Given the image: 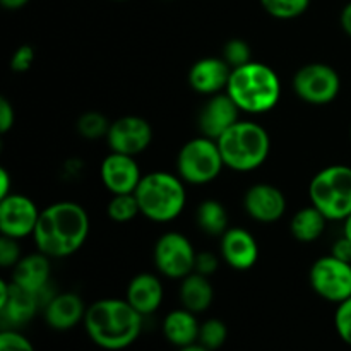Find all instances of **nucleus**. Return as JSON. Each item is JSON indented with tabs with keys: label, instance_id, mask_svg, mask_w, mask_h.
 Here are the masks:
<instances>
[{
	"label": "nucleus",
	"instance_id": "obj_1",
	"mask_svg": "<svg viewBox=\"0 0 351 351\" xmlns=\"http://www.w3.org/2000/svg\"><path fill=\"white\" fill-rule=\"evenodd\" d=\"M89 216L81 204L60 201L41 209L33 240L36 250L50 259H64L77 252L89 235Z\"/></svg>",
	"mask_w": 351,
	"mask_h": 351
},
{
	"label": "nucleus",
	"instance_id": "obj_2",
	"mask_svg": "<svg viewBox=\"0 0 351 351\" xmlns=\"http://www.w3.org/2000/svg\"><path fill=\"white\" fill-rule=\"evenodd\" d=\"M143 319L127 300L101 298L89 305L82 324L96 346L120 351L137 341L143 331Z\"/></svg>",
	"mask_w": 351,
	"mask_h": 351
},
{
	"label": "nucleus",
	"instance_id": "obj_3",
	"mask_svg": "<svg viewBox=\"0 0 351 351\" xmlns=\"http://www.w3.org/2000/svg\"><path fill=\"white\" fill-rule=\"evenodd\" d=\"M226 93L235 101L240 112L249 115H263L271 112L281 98V81L274 69L263 62L232 69Z\"/></svg>",
	"mask_w": 351,
	"mask_h": 351
},
{
	"label": "nucleus",
	"instance_id": "obj_4",
	"mask_svg": "<svg viewBox=\"0 0 351 351\" xmlns=\"http://www.w3.org/2000/svg\"><path fill=\"white\" fill-rule=\"evenodd\" d=\"M141 216L154 223H170L182 215L187 202L184 180L170 171L143 175L136 189Z\"/></svg>",
	"mask_w": 351,
	"mask_h": 351
},
{
	"label": "nucleus",
	"instance_id": "obj_5",
	"mask_svg": "<svg viewBox=\"0 0 351 351\" xmlns=\"http://www.w3.org/2000/svg\"><path fill=\"white\" fill-rule=\"evenodd\" d=\"M216 143L225 167L240 173L261 168L271 153L269 134L252 120H239Z\"/></svg>",
	"mask_w": 351,
	"mask_h": 351
},
{
	"label": "nucleus",
	"instance_id": "obj_6",
	"mask_svg": "<svg viewBox=\"0 0 351 351\" xmlns=\"http://www.w3.org/2000/svg\"><path fill=\"white\" fill-rule=\"evenodd\" d=\"M308 199L328 221H345L351 215V167L331 165L314 175Z\"/></svg>",
	"mask_w": 351,
	"mask_h": 351
},
{
	"label": "nucleus",
	"instance_id": "obj_7",
	"mask_svg": "<svg viewBox=\"0 0 351 351\" xmlns=\"http://www.w3.org/2000/svg\"><path fill=\"white\" fill-rule=\"evenodd\" d=\"M225 168L218 143L206 136L194 137L177 154V175L192 185H206L219 177Z\"/></svg>",
	"mask_w": 351,
	"mask_h": 351
},
{
	"label": "nucleus",
	"instance_id": "obj_8",
	"mask_svg": "<svg viewBox=\"0 0 351 351\" xmlns=\"http://www.w3.org/2000/svg\"><path fill=\"white\" fill-rule=\"evenodd\" d=\"M293 91L308 105H329L341 91V77L329 64L312 62L298 69L293 75Z\"/></svg>",
	"mask_w": 351,
	"mask_h": 351
},
{
	"label": "nucleus",
	"instance_id": "obj_9",
	"mask_svg": "<svg viewBox=\"0 0 351 351\" xmlns=\"http://www.w3.org/2000/svg\"><path fill=\"white\" fill-rule=\"evenodd\" d=\"M308 283L322 300L341 304L351 297V264L332 254L319 257L308 271Z\"/></svg>",
	"mask_w": 351,
	"mask_h": 351
},
{
	"label": "nucleus",
	"instance_id": "obj_10",
	"mask_svg": "<svg viewBox=\"0 0 351 351\" xmlns=\"http://www.w3.org/2000/svg\"><path fill=\"white\" fill-rule=\"evenodd\" d=\"M195 257L197 252L191 240L178 232L163 233L154 243V266L170 280H184L194 273Z\"/></svg>",
	"mask_w": 351,
	"mask_h": 351
},
{
	"label": "nucleus",
	"instance_id": "obj_11",
	"mask_svg": "<svg viewBox=\"0 0 351 351\" xmlns=\"http://www.w3.org/2000/svg\"><path fill=\"white\" fill-rule=\"evenodd\" d=\"M45 307L41 295L24 290L14 281L0 283V319L3 329H17L33 321L40 308Z\"/></svg>",
	"mask_w": 351,
	"mask_h": 351
},
{
	"label": "nucleus",
	"instance_id": "obj_12",
	"mask_svg": "<svg viewBox=\"0 0 351 351\" xmlns=\"http://www.w3.org/2000/svg\"><path fill=\"white\" fill-rule=\"evenodd\" d=\"M153 127L139 115H123L110 123L106 143L110 151L136 158L153 143Z\"/></svg>",
	"mask_w": 351,
	"mask_h": 351
},
{
	"label": "nucleus",
	"instance_id": "obj_13",
	"mask_svg": "<svg viewBox=\"0 0 351 351\" xmlns=\"http://www.w3.org/2000/svg\"><path fill=\"white\" fill-rule=\"evenodd\" d=\"M40 213L33 199L12 192L0 199V233L16 240L33 237Z\"/></svg>",
	"mask_w": 351,
	"mask_h": 351
},
{
	"label": "nucleus",
	"instance_id": "obj_14",
	"mask_svg": "<svg viewBox=\"0 0 351 351\" xmlns=\"http://www.w3.org/2000/svg\"><path fill=\"white\" fill-rule=\"evenodd\" d=\"M243 208L247 215L257 223H269L280 221L287 213V197L273 184H254L247 189L243 195Z\"/></svg>",
	"mask_w": 351,
	"mask_h": 351
},
{
	"label": "nucleus",
	"instance_id": "obj_15",
	"mask_svg": "<svg viewBox=\"0 0 351 351\" xmlns=\"http://www.w3.org/2000/svg\"><path fill=\"white\" fill-rule=\"evenodd\" d=\"M240 113V108L226 91L208 96V101L204 103L197 119L201 136L218 141L230 127L239 122Z\"/></svg>",
	"mask_w": 351,
	"mask_h": 351
},
{
	"label": "nucleus",
	"instance_id": "obj_16",
	"mask_svg": "<svg viewBox=\"0 0 351 351\" xmlns=\"http://www.w3.org/2000/svg\"><path fill=\"white\" fill-rule=\"evenodd\" d=\"M99 177L110 194H134L143 173L136 158L122 153H112L105 156L99 167Z\"/></svg>",
	"mask_w": 351,
	"mask_h": 351
},
{
	"label": "nucleus",
	"instance_id": "obj_17",
	"mask_svg": "<svg viewBox=\"0 0 351 351\" xmlns=\"http://www.w3.org/2000/svg\"><path fill=\"white\" fill-rule=\"evenodd\" d=\"M219 239V256L230 267L249 271L256 266L259 261V243L252 233L240 226H230Z\"/></svg>",
	"mask_w": 351,
	"mask_h": 351
},
{
	"label": "nucleus",
	"instance_id": "obj_18",
	"mask_svg": "<svg viewBox=\"0 0 351 351\" xmlns=\"http://www.w3.org/2000/svg\"><path fill=\"white\" fill-rule=\"evenodd\" d=\"M50 257L45 256V254H41L38 250V252L29 254V256L21 257L19 263L12 267L10 281L19 285L24 290H29L33 293L41 295L45 298V304H47L55 295L50 291Z\"/></svg>",
	"mask_w": 351,
	"mask_h": 351
},
{
	"label": "nucleus",
	"instance_id": "obj_19",
	"mask_svg": "<svg viewBox=\"0 0 351 351\" xmlns=\"http://www.w3.org/2000/svg\"><path fill=\"white\" fill-rule=\"evenodd\" d=\"M232 67L223 60V57H204L192 64L187 79L195 93L213 96L226 91Z\"/></svg>",
	"mask_w": 351,
	"mask_h": 351
},
{
	"label": "nucleus",
	"instance_id": "obj_20",
	"mask_svg": "<svg viewBox=\"0 0 351 351\" xmlns=\"http://www.w3.org/2000/svg\"><path fill=\"white\" fill-rule=\"evenodd\" d=\"M88 307L82 298L74 291H62L55 293L45 304L43 315L45 322L55 331H69L77 324L84 322V315Z\"/></svg>",
	"mask_w": 351,
	"mask_h": 351
},
{
	"label": "nucleus",
	"instance_id": "obj_21",
	"mask_svg": "<svg viewBox=\"0 0 351 351\" xmlns=\"http://www.w3.org/2000/svg\"><path fill=\"white\" fill-rule=\"evenodd\" d=\"M165 298V288L160 278L151 273H141L130 280L127 287L125 300L139 312L143 317L154 314L161 307Z\"/></svg>",
	"mask_w": 351,
	"mask_h": 351
},
{
	"label": "nucleus",
	"instance_id": "obj_22",
	"mask_svg": "<svg viewBox=\"0 0 351 351\" xmlns=\"http://www.w3.org/2000/svg\"><path fill=\"white\" fill-rule=\"evenodd\" d=\"M199 329H201V324H199L194 312L184 307L168 312L163 321L165 338L170 345L177 346V348H184V346L197 343Z\"/></svg>",
	"mask_w": 351,
	"mask_h": 351
},
{
	"label": "nucleus",
	"instance_id": "obj_23",
	"mask_svg": "<svg viewBox=\"0 0 351 351\" xmlns=\"http://www.w3.org/2000/svg\"><path fill=\"white\" fill-rule=\"evenodd\" d=\"M178 295H180L182 307L194 314L206 312L215 300V290H213L209 278L195 273V271L182 280Z\"/></svg>",
	"mask_w": 351,
	"mask_h": 351
},
{
	"label": "nucleus",
	"instance_id": "obj_24",
	"mask_svg": "<svg viewBox=\"0 0 351 351\" xmlns=\"http://www.w3.org/2000/svg\"><path fill=\"white\" fill-rule=\"evenodd\" d=\"M326 225H328V218L311 204L295 213L290 221V232L297 242L312 243L321 239Z\"/></svg>",
	"mask_w": 351,
	"mask_h": 351
},
{
	"label": "nucleus",
	"instance_id": "obj_25",
	"mask_svg": "<svg viewBox=\"0 0 351 351\" xmlns=\"http://www.w3.org/2000/svg\"><path fill=\"white\" fill-rule=\"evenodd\" d=\"M195 221L206 235L211 237H221L230 228L228 213L218 199H204L195 211Z\"/></svg>",
	"mask_w": 351,
	"mask_h": 351
},
{
	"label": "nucleus",
	"instance_id": "obj_26",
	"mask_svg": "<svg viewBox=\"0 0 351 351\" xmlns=\"http://www.w3.org/2000/svg\"><path fill=\"white\" fill-rule=\"evenodd\" d=\"M106 215L115 223H129L141 215L136 194H113L106 206Z\"/></svg>",
	"mask_w": 351,
	"mask_h": 351
},
{
	"label": "nucleus",
	"instance_id": "obj_27",
	"mask_svg": "<svg viewBox=\"0 0 351 351\" xmlns=\"http://www.w3.org/2000/svg\"><path fill=\"white\" fill-rule=\"evenodd\" d=\"M263 9L274 19H297L307 12L311 0H261Z\"/></svg>",
	"mask_w": 351,
	"mask_h": 351
},
{
	"label": "nucleus",
	"instance_id": "obj_28",
	"mask_svg": "<svg viewBox=\"0 0 351 351\" xmlns=\"http://www.w3.org/2000/svg\"><path fill=\"white\" fill-rule=\"evenodd\" d=\"M110 120L99 112H86L77 119V132L84 139L96 141L106 137L110 129Z\"/></svg>",
	"mask_w": 351,
	"mask_h": 351
},
{
	"label": "nucleus",
	"instance_id": "obj_29",
	"mask_svg": "<svg viewBox=\"0 0 351 351\" xmlns=\"http://www.w3.org/2000/svg\"><path fill=\"white\" fill-rule=\"evenodd\" d=\"M226 338H228V329L225 322L219 319H208L201 324L197 343L208 350L216 351L225 345Z\"/></svg>",
	"mask_w": 351,
	"mask_h": 351
},
{
	"label": "nucleus",
	"instance_id": "obj_30",
	"mask_svg": "<svg viewBox=\"0 0 351 351\" xmlns=\"http://www.w3.org/2000/svg\"><path fill=\"white\" fill-rule=\"evenodd\" d=\"M223 60L230 65L232 69L245 65L252 60V51H250V45L245 40L240 38H232L223 47Z\"/></svg>",
	"mask_w": 351,
	"mask_h": 351
},
{
	"label": "nucleus",
	"instance_id": "obj_31",
	"mask_svg": "<svg viewBox=\"0 0 351 351\" xmlns=\"http://www.w3.org/2000/svg\"><path fill=\"white\" fill-rule=\"evenodd\" d=\"M335 328L339 339L351 346V297L338 304L335 312Z\"/></svg>",
	"mask_w": 351,
	"mask_h": 351
},
{
	"label": "nucleus",
	"instance_id": "obj_32",
	"mask_svg": "<svg viewBox=\"0 0 351 351\" xmlns=\"http://www.w3.org/2000/svg\"><path fill=\"white\" fill-rule=\"evenodd\" d=\"M0 351H34V346L17 329H3L0 332Z\"/></svg>",
	"mask_w": 351,
	"mask_h": 351
},
{
	"label": "nucleus",
	"instance_id": "obj_33",
	"mask_svg": "<svg viewBox=\"0 0 351 351\" xmlns=\"http://www.w3.org/2000/svg\"><path fill=\"white\" fill-rule=\"evenodd\" d=\"M23 257L21 254V247L16 239L10 237H0V266L2 267H14L19 259Z\"/></svg>",
	"mask_w": 351,
	"mask_h": 351
},
{
	"label": "nucleus",
	"instance_id": "obj_34",
	"mask_svg": "<svg viewBox=\"0 0 351 351\" xmlns=\"http://www.w3.org/2000/svg\"><path fill=\"white\" fill-rule=\"evenodd\" d=\"M34 48L31 45H21L16 51L10 57V69L17 74H23V72H27L34 64Z\"/></svg>",
	"mask_w": 351,
	"mask_h": 351
},
{
	"label": "nucleus",
	"instance_id": "obj_35",
	"mask_svg": "<svg viewBox=\"0 0 351 351\" xmlns=\"http://www.w3.org/2000/svg\"><path fill=\"white\" fill-rule=\"evenodd\" d=\"M219 266V259L216 254L213 252H197L195 257V267L194 271L199 274H204V276H213L216 273Z\"/></svg>",
	"mask_w": 351,
	"mask_h": 351
},
{
	"label": "nucleus",
	"instance_id": "obj_36",
	"mask_svg": "<svg viewBox=\"0 0 351 351\" xmlns=\"http://www.w3.org/2000/svg\"><path fill=\"white\" fill-rule=\"evenodd\" d=\"M16 122V112L7 98H0V132L7 134Z\"/></svg>",
	"mask_w": 351,
	"mask_h": 351
},
{
	"label": "nucleus",
	"instance_id": "obj_37",
	"mask_svg": "<svg viewBox=\"0 0 351 351\" xmlns=\"http://www.w3.org/2000/svg\"><path fill=\"white\" fill-rule=\"evenodd\" d=\"M331 254L335 257H338V259L351 264V240L346 239L345 235L339 237V239L332 243Z\"/></svg>",
	"mask_w": 351,
	"mask_h": 351
},
{
	"label": "nucleus",
	"instance_id": "obj_38",
	"mask_svg": "<svg viewBox=\"0 0 351 351\" xmlns=\"http://www.w3.org/2000/svg\"><path fill=\"white\" fill-rule=\"evenodd\" d=\"M12 180H10V173L5 168H0V199L7 197L9 194H12Z\"/></svg>",
	"mask_w": 351,
	"mask_h": 351
},
{
	"label": "nucleus",
	"instance_id": "obj_39",
	"mask_svg": "<svg viewBox=\"0 0 351 351\" xmlns=\"http://www.w3.org/2000/svg\"><path fill=\"white\" fill-rule=\"evenodd\" d=\"M339 24H341L346 36L351 38V2H348L345 7H343L341 16H339Z\"/></svg>",
	"mask_w": 351,
	"mask_h": 351
},
{
	"label": "nucleus",
	"instance_id": "obj_40",
	"mask_svg": "<svg viewBox=\"0 0 351 351\" xmlns=\"http://www.w3.org/2000/svg\"><path fill=\"white\" fill-rule=\"evenodd\" d=\"M27 2H29V0H0V3H2L3 9H7V10H19V9H23Z\"/></svg>",
	"mask_w": 351,
	"mask_h": 351
},
{
	"label": "nucleus",
	"instance_id": "obj_41",
	"mask_svg": "<svg viewBox=\"0 0 351 351\" xmlns=\"http://www.w3.org/2000/svg\"><path fill=\"white\" fill-rule=\"evenodd\" d=\"M343 235L351 240V215L343 221Z\"/></svg>",
	"mask_w": 351,
	"mask_h": 351
},
{
	"label": "nucleus",
	"instance_id": "obj_42",
	"mask_svg": "<svg viewBox=\"0 0 351 351\" xmlns=\"http://www.w3.org/2000/svg\"><path fill=\"white\" fill-rule=\"evenodd\" d=\"M178 351H211V350H208L206 346L199 345V343H194V345H189V346H184V348H178Z\"/></svg>",
	"mask_w": 351,
	"mask_h": 351
},
{
	"label": "nucleus",
	"instance_id": "obj_43",
	"mask_svg": "<svg viewBox=\"0 0 351 351\" xmlns=\"http://www.w3.org/2000/svg\"><path fill=\"white\" fill-rule=\"evenodd\" d=\"M117 2H123V0H117Z\"/></svg>",
	"mask_w": 351,
	"mask_h": 351
},
{
	"label": "nucleus",
	"instance_id": "obj_44",
	"mask_svg": "<svg viewBox=\"0 0 351 351\" xmlns=\"http://www.w3.org/2000/svg\"><path fill=\"white\" fill-rule=\"evenodd\" d=\"M350 136H351V130H350Z\"/></svg>",
	"mask_w": 351,
	"mask_h": 351
}]
</instances>
